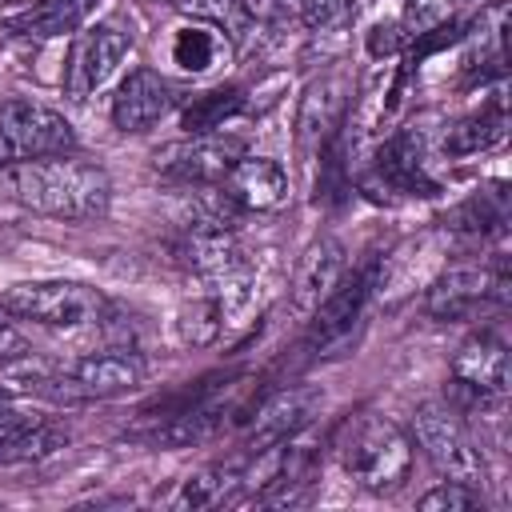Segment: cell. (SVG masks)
I'll list each match as a JSON object with an SVG mask.
<instances>
[{
    "label": "cell",
    "instance_id": "3",
    "mask_svg": "<svg viewBox=\"0 0 512 512\" xmlns=\"http://www.w3.org/2000/svg\"><path fill=\"white\" fill-rule=\"evenodd\" d=\"M412 444H420V452L432 460V468L444 480H464L472 488H480L488 480L484 452L472 440L468 424L460 420V408L456 404L424 400L412 412Z\"/></svg>",
    "mask_w": 512,
    "mask_h": 512
},
{
    "label": "cell",
    "instance_id": "4",
    "mask_svg": "<svg viewBox=\"0 0 512 512\" xmlns=\"http://www.w3.org/2000/svg\"><path fill=\"white\" fill-rule=\"evenodd\" d=\"M0 308L16 320H36L48 328H80L96 324L108 312L100 288L80 280H24L0 292Z\"/></svg>",
    "mask_w": 512,
    "mask_h": 512
},
{
    "label": "cell",
    "instance_id": "15",
    "mask_svg": "<svg viewBox=\"0 0 512 512\" xmlns=\"http://www.w3.org/2000/svg\"><path fill=\"white\" fill-rule=\"evenodd\" d=\"M320 392L312 384H296V388H280L276 396H268L256 416H252V428H248V444L244 452H256V448H268V444H280L296 432L308 428V420L316 416L320 408Z\"/></svg>",
    "mask_w": 512,
    "mask_h": 512
},
{
    "label": "cell",
    "instance_id": "17",
    "mask_svg": "<svg viewBox=\"0 0 512 512\" xmlns=\"http://www.w3.org/2000/svg\"><path fill=\"white\" fill-rule=\"evenodd\" d=\"M240 212H272L288 200V172L268 156H240L236 168L216 184Z\"/></svg>",
    "mask_w": 512,
    "mask_h": 512
},
{
    "label": "cell",
    "instance_id": "19",
    "mask_svg": "<svg viewBox=\"0 0 512 512\" xmlns=\"http://www.w3.org/2000/svg\"><path fill=\"white\" fill-rule=\"evenodd\" d=\"M504 136H508V104H504V92H496L476 112H468V116L448 124L444 152L448 156H476V152L496 148Z\"/></svg>",
    "mask_w": 512,
    "mask_h": 512
},
{
    "label": "cell",
    "instance_id": "5",
    "mask_svg": "<svg viewBox=\"0 0 512 512\" xmlns=\"http://www.w3.org/2000/svg\"><path fill=\"white\" fill-rule=\"evenodd\" d=\"M60 152H76V132L64 112L28 96H12L0 104V172Z\"/></svg>",
    "mask_w": 512,
    "mask_h": 512
},
{
    "label": "cell",
    "instance_id": "21",
    "mask_svg": "<svg viewBox=\"0 0 512 512\" xmlns=\"http://www.w3.org/2000/svg\"><path fill=\"white\" fill-rule=\"evenodd\" d=\"M172 64L180 72H192V76H204L208 68H216L220 60H228V36L212 24H200V20H184L176 32H172Z\"/></svg>",
    "mask_w": 512,
    "mask_h": 512
},
{
    "label": "cell",
    "instance_id": "14",
    "mask_svg": "<svg viewBox=\"0 0 512 512\" xmlns=\"http://www.w3.org/2000/svg\"><path fill=\"white\" fill-rule=\"evenodd\" d=\"M348 268V252L336 236H316L300 260H296V272H292V288H288V300H292V312L296 316H312L316 304L336 288V280L344 276Z\"/></svg>",
    "mask_w": 512,
    "mask_h": 512
},
{
    "label": "cell",
    "instance_id": "6",
    "mask_svg": "<svg viewBox=\"0 0 512 512\" xmlns=\"http://www.w3.org/2000/svg\"><path fill=\"white\" fill-rule=\"evenodd\" d=\"M132 52V32L120 20H96L92 28H84L64 60V96L68 100H88L96 96L112 72L124 64V56Z\"/></svg>",
    "mask_w": 512,
    "mask_h": 512
},
{
    "label": "cell",
    "instance_id": "13",
    "mask_svg": "<svg viewBox=\"0 0 512 512\" xmlns=\"http://www.w3.org/2000/svg\"><path fill=\"white\" fill-rule=\"evenodd\" d=\"M168 108H172V84L156 68H132L120 80L108 116H112L116 132L136 136V132H148L152 124H160Z\"/></svg>",
    "mask_w": 512,
    "mask_h": 512
},
{
    "label": "cell",
    "instance_id": "8",
    "mask_svg": "<svg viewBox=\"0 0 512 512\" xmlns=\"http://www.w3.org/2000/svg\"><path fill=\"white\" fill-rule=\"evenodd\" d=\"M380 284V260H364L360 268H344L336 288L316 304L308 316V348H332L352 336V328L364 320V308Z\"/></svg>",
    "mask_w": 512,
    "mask_h": 512
},
{
    "label": "cell",
    "instance_id": "22",
    "mask_svg": "<svg viewBox=\"0 0 512 512\" xmlns=\"http://www.w3.org/2000/svg\"><path fill=\"white\" fill-rule=\"evenodd\" d=\"M240 108H244V88H240V84H220V88L196 92V96L180 108V128H184L188 136L220 132Z\"/></svg>",
    "mask_w": 512,
    "mask_h": 512
},
{
    "label": "cell",
    "instance_id": "24",
    "mask_svg": "<svg viewBox=\"0 0 512 512\" xmlns=\"http://www.w3.org/2000/svg\"><path fill=\"white\" fill-rule=\"evenodd\" d=\"M180 12L188 20H200V24L220 28L228 40L244 36L252 28V20H256L252 0H180Z\"/></svg>",
    "mask_w": 512,
    "mask_h": 512
},
{
    "label": "cell",
    "instance_id": "28",
    "mask_svg": "<svg viewBox=\"0 0 512 512\" xmlns=\"http://www.w3.org/2000/svg\"><path fill=\"white\" fill-rule=\"evenodd\" d=\"M24 356H28V340H24L8 320H0V364L24 360Z\"/></svg>",
    "mask_w": 512,
    "mask_h": 512
},
{
    "label": "cell",
    "instance_id": "20",
    "mask_svg": "<svg viewBox=\"0 0 512 512\" xmlns=\"http://www.w3.org/2000/svg\"><path fill=\"white\" fill-rule=\"evenodd\" d=\"M92 12V0H36L32 8L12 16V32L28 36V40H56L76 32Z\"/></svg>",
    "mask_w": 512,
    "mask_h": 512
},
{
    "label": "cell",
    "instance_id": "7",
    "mask_svg": "<svg viewBox=\"0 0 512 512\" xmlns=\"http://www.w3.org/2000/svg\"><path fill=\"white\" fill-rule=\"evenodd\" d=\"M508 300V276L504 268H488V264H460L440 272L428 284L424 296V312L432 320H472L484 308H496Z\"/></svg>",
    "mask_w": 512,
    "mask_h": 512
},
{
    "label": "cell",
    "instance_id": "12",
    "mask_svg": "<svg viewBox=\"0 0 512 512\" xmlns=\"http://www.w3.org/2000/svg\"><path fill=\"white\" fill-rule=\"evenodd\" d=\"M364 188L376 196H420V200L440 192V184L428 176L424 144L412 128H400L380 144V152L364 176Z\"/></svg>",
    "mask_w": 512,
    "mask_h": 512
},
{
    "label": "cell",
    "instance_id": "9",
    "mask_svg": "<svg viewBox=\"0 0 512 512\" xmlns=\"http://www.w3.org/2000/svg\"><path fill=\"white\" fill-rule=\"evenodd\" d=\"M240 156H244V140L224 136V132H200V136H188V140L160 148L152 160H156V172H164L180 184L216 188L236 168Z\"/></svg>",
    "mask_w": 512,
    "mask_h": 512
},
{
    "label": "cell",
    "instance_id": "1",
    "mask_svg": "<svg viewBox=\"0 0 512 512\" xmlns=\"http://www.w3.org/2000/svg\"><path fill=\"white\" fill-rule=\"evenodd\" d=\"M0 188L20 208L72 224L100 220L112 208V176L76 152L12 164L0 172Z\"/></svg>",
    "mask_w": 512,
    "mask_h": 512
},
{
    "label": "cell",
    "instance_id": "23",
    "mask_svg": "<svg viewBox=\"0 0 512 512\" xmlns=\"http://www.w3.org/2000/svg\"><path fill=\"white\" fill-rule=\"evenodd\" d=\"M172 328H176V340H180L184 348H208V344H216V336H220V328H224V296L208 292V296L184 300V304L176 308Z\"/></svg>",
    "mask_w": 512,
    "mask_h": 512
},
{
    "label": "cell",
    "instance_id": "30",
    "mask_svg": "<svg viewBox=\"0 0 512 512\" xmlns=\"http://www.w3.org/2000/svg\"><path fill=\"white\" fill-rule=\"evenodd\" d=\"M0 320H8V312H4V308H0Z\"/></svg>",
    "mask_w": 512,
    "mask_h": 512
},
{
    "label": "cell",
    "instance_id": "29",
    "mask_svg": "<svg viewBox=\"0 0 512 512\" xmlns=\"http://www.w3.org/2000/svg\"><path fill=\"white\" fill-rule=\"evenodd\" d=\"M4 404H12V388H0V408Z\"/></svg>",
    "mask_w": 512,
    "mask_h": 512
},
{
    "label": "cell",
    "instance_id": "18",
    "mask_svg": "<svg viewBox=\"0 0 512 512\" xmlns=\"http://www.w3.org/2000/svg\"><path fill=\"white\" fill-rule=\"evenodd\" d=\"M244 496V456H228V460H212L200 472H192L188 480H180L172 508H224V504H240Z\"/></svg>",
    "mask_w": 512,
    "mask_h": 512
},
{
    "label": "cell",
    "instance_id": "2",
    "mask_svg": "<svg viewBox=\"0 0 512 512\" xmlns=\"http://www.w3.org/2000/svg\"><path fill=\"white\" fill-rule=\"evenodd\" d=\"M332 452L344 476L372 496H388L404 488V480L412 476V460H416L412 436L380 412L344 416V424L332 436Z\"/></svg>",
    "mask_w": 512,
    "mask_h": 512
},
{
    "label": "cell",
    "instance_id": "11",
    "mask_svg": "<svg viewBox=\"0 0 512 512\" xmlns=\"http://www.w3.org/2000/svg\"><path fill=\"white\" fill-rule=\"evenodd\" d=\"M352 108V76L344 68H328L320 72L296 108V148L316 156L332 136H340L344 120Z\"/></svg>",
    "mask_w": 512,
    "mask_h": 512
},
{
    "label": "cell",
    "instance_id": "16",
    "mask_svg": "<svg viewBox=\"0 0 512 512\" xmlns=\"http://www.w3.org/2000/svg\"><path fill=\"white\" fill-rule=\"evenodd\" d=\"M68 444V428L40 412H20L12 404L0 408V464L44 460Z\"/></svg>",
    "mask_w": 512,
    "mask_h": 512
},
{
    "label": "cell",
    "instance_id": "27",
    "mask_svg": "<svg viewBox=\"0 0 512 512\" xmlns=\"http://www.w3.org/2000/svg\"><path fill=\"white\" fill-rule=\"evenodd\" d=\"M348 8H352V0H300V20H304V28H328Z\"/></svg>",
    "mask_w": 512,
    "mask_h": 512
},
{
    "label": "cell",
    "instance_id": "26",
    "mask_svg": "<svg viewBox=\"0 0 512 512\" xmlns=\"http://www.w3.org/2000/svg\"><path fill=\"white\" fill-rule=\"evenodd\" d=\"M504 200L500 196H472L456 208V228L472 232V236H484L492 228H504Z\"/></svg>",
    "mask_w": 512,
    "mask_h": 512
},
{
    "label": "cell",
    "instance_id": "25",
    "mask_svg": "<svg viewBox=\"0 0 512 512\" xmlns=\"http://www.w3.org/2000/svg\"><path fill=\"white\" fill-rule=\"evenodd\" d=\"M416 504L424 512H472V508H484V496H480V488H472L464 480H440Z\"/></svg>",
    "mask_w": 512,
    "mask_h": 512
},
{
    "label": "cell",
    "instance_id": "10",
    "mask_svg": "<svg viewBox=\"0 0 512 512\" xmlns=\"http://www.w3.org/2000/svg\"><path fill=\"white\" fill-rule=\"evenodd\" d=\"M508 388V348L492 328L472 332L452 356V396L464 404H496Z\"/></svg>",
    "mask_w": 512,
    "mask_h": 512
}]
</instances>
